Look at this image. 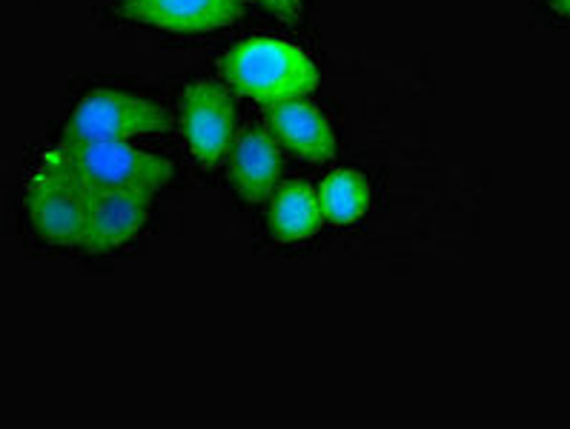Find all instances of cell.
Listing matches in <instances>:
<instances>
[{"mask_svg": "<svg viewBox=\"0 0 570 429\" xmlns=\"http://www.w3.org/2000/svg\"><path fill=\"white\" fill-rule=\"evenodd\" d=\"M41 172L63 174L95 192H135L153 198L173 178V163L124 141H63L47 149Z\"/></svg>", "mask_w": 570, "mask_h": 429, "instance_id": "obj_1", "label": "cell"}, {"mask_svg": "<svg viewBox=\"0 0 570 429\" xmlns=\"http://www.w3.org/2000/svg\"><path fill=\"white\" fill-rule=\"evenodd\" d=\"M218 69L235 92L264 107L304 101L318 87L316 63L298 47L275 38L242 41L224 54Z\"/></svg>", "mask_w": 570, "mask_h": 429, "instance_id": "obj_2", "label": "cell"}, {"mask_svg": "<svg viewBox=\"0 0 570 429\" xmlns=\"http://www.w3.org/2000/svg\"><path fill=\"white\" fill-rule=\"evenodd\" d=\"M167 129L169 114L158 103L115 89H95L75 107L63 129V141H101V138L127 141L135 134L167 132Z\"/></svg>", "mask_w": 570, "mask_h": 429, "instance_id": "obj_3", "label": "cell"}, {"mask_svg": "<svg viewBox=\"0 0 570 429\" xmlns=\"http://www.w3.org/2000/svg\"><path fill=\"white\" fill-rule=\"evenodd\" d=\"M29 221L43 241L81 249L87 236V189L63 174L35 169L27 189Z\"/></svg>", "mask_w": 570, "mask_h": 429, "instance_id": "obj_4", "label": "cell"}, {"mask_svg": "<svg viewBox=\"0 0 570 429\" xmlns=\"http://www.w3.org/2000/svg\"><path fill=\"white\" fill-rule=\"evenodd\" d=\"M184 134L202 167H218L235 141V107L227 89L195 81L184 92Z\"/></svg>", "mask_w": 570, "mask_h": 429, "instance_id": "obj_5", "label": "cell"}, {"mask_svg": "<svg viewBox=\"0 0 570 429\" xmlns=\"http://www.w3.org/2000/svg\"><path fill=\"white\" fill-rule=\"evenodd\" d=\"M121 18L167 32H218L242 18L244 0H121Z\"/></svg>", "mask_w": 570, "mask_h": 429, "instance_id": "obj_6", "label": "cell"}, {"mask_svg": "<svg viewBox=\"0 0 570 429\" xmlns=\"http://www.w3.org/2000/svg\"><path fill=\"white\" fill-rule=\"evenodd\" d=\"M149 221V198L135 192L87 189V236L81 249L101 256L135 238Z\"/></svg>", "mask_w": 570, "mask_h": 429, "instance_id": "obj_7", "label": "cell"}, {"mask_svg": "<svg viewBox=\"0 0 570 429\" xmlns=\"http://www.w3.org/2000/svg\"><path fill=\"white\" fill-rule=\"evenodd\" d=\"M269 127L278 134V141L302 154L309 163H327L336 154V132L330 121L307 101L275 103L267 112Z\"/></svg>", "mask_w": 570, "mask_h": 429, "instance_id": "obj_8", "label": "cell"}, {"mask_svg": "<svg viewBox=\"0 0 570 429\" xmlns=\"http://www.w3.org/2000/svg\"><path fill=\"white\" fill-rule=\"evenodd\" d=\"M282 172V154L275 147L273 134L264 129H244L242 138L233 143L229 154V174L247 203H262L273 194Z\"/></svg>", "mask_w": 570, "mask_h": 429, "instance_id": "obj_9", "label": "cell"}, {"mask_svg": "<svg viewBox=\"0 0 570 429\" xmlns=\"http://www.w3.org/2000/svg\"><path fill=\"white\" fill-rule=\"evenodd\" d=\"M322 221V198L307 183L289 181L275 189L273 209H269V232L278 241H302V238L316 236Z\"/></svg>", "mask_w": 570, "mask_h": 429, "instance_id": "obj_10", "label": "cell"}, {"mask_svg": "<svg viewBox=\"0 0 570 429\" xmlns=\"http://www.w3.org/2000/svg\"><path fill=\"white\" fill-rule=\"evenodd\" d=\"M322 209L330 221L336 223H350L362 218L364 209L370 203V187L358 172H350V169H342V172H333L327 181L322 183Z\"/></svg>", "mask_w": 570, "mask_h": 429, "instance_id": "obj_11", "label": "cell"}, {"mask_svg": "<svg viewBox=\"0 0 570 429\" xmlns=\"http://www.w3.org/2000/svg\"><path fill=\"white\" fill-rule=\"evenodd\" d=\"M262 7H267L269 12H275L278 18L289 23L302 21V0H258Z\"/></svg>", "mask_w": 570, "mask_h": 429, "instance_id": "obj_12", "label": "cell"}, {"mask_svg": "<svg viewBox=\"0 0 570 429\" xmlns=\"http://www.w3.org/2000/svg\"><path fill=\"white\" fill-rule=\"evenodd\" d=\"M550 7L557 9L559 14H564V18H570V0H550Z\"/></svg>", "mask_w": 570, "mask_h": 429, "instance_id": "obj_13", "label": "cell"}]
</instances>
